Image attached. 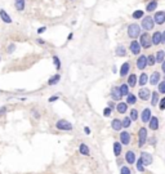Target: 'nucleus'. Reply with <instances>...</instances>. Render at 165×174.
Masks as SVG:
<instances>
[{"instance_id": "nucleus-1", "label": "nucleus", "mask_w": 165, "mask_h": 174, "mask_svg": "<svg viewBox=\"0 0 165 174\" xmlns=\"http://www.w3.org/2000/svg\"><path fill=\"white\" fill-rule=\"evenodd\" d=\"M127 34L132 40H137V39H140L142 34V27L138 23H130L127 28Z\"/></svg>"}, {"instance_id": "nucleus-2", "label": "nucleus", "mask_w": 165, "mask_h": 174, "mask_svg": "<svg viewBox=\"0 0 165 174\" xmlns=\"http://www.w3.org/2000/svg\"><path fill=\"white\" fill-rule=\"evenodd\" d=\"M147 139H148V129L146 127H141L138 129V144L137 146L142 148L144 144H147Z\"/></svg>"}, {"instance_id": "nucleus-3", "label": "nucleus", "mask_w": 165, "mask_h": 174, "mask_svg": "<svg viewBox=\"0 0 165 174\" xmlns=\"http://www.w3.org/2000/svg\"><path fill=\"white\" fill-rule=\"evenodd\" d=\"M140 44L143 49H150L152 47V39H151V35L148 32H142L140 36Z\"/></svg>"}, {"instance_id": "nucleus-4", "label": "nucleus", "mask_w": 165, "mask_h": 174, "mask_svg": "<svg viewBox=\"0 0 165 174\" xmlns=\"http://www.w3.org/2000/svg\"><path fill=\"white\" fill-rule=\"evenodd\" d=\"M56 128L58 129V130H61V132H71V130H74V125L71 124L69 120H66V119H59V120H57Z\"/></svg>"}, {"instance_id": "nucleus-5", "label": "nucleus", "mask_w": 165, "mask_h": 174, "mask_svg": "<svg viewBox=\"0 0 165 174\" xmlns=\"http://www.w3.org/2000/svg\"><path fill=\"white\" fill-rule=\"evenodd\" d=\"M155 26V22H154V18L151 16H146V17L142 18V22H141V27L142 30L144 31H151Z\"/></svg>"}, {"instance_id": "nucleus-6", "label": "nucleus", "mask_w": 165, "mask_h": 174, "mask_svg": "<svg viewBox=\"0 0 165 174\" xmlns=\"http://www.w3.org/2000/svg\"><path fill=\"white\" fill-rule=\"evenodd\" d=\"M119 142H120L123 146H129L132 142V133H129L127 130L120 132V134H119Z\"/></svg>"}, {"instance_id": "nucleus-7", "label": "nucleus", "mask_w": 165, "mask_h": 174, "mask_svg": "<svg viewBox=\"0 0 165 174\" xmlns=\"http://www.w3.org/2000/svg\"><path fill=\"white\" fill-rule=\"evenodd\" d=\"M135 66H137L138 70L141 71H144L148 67V62H147V56H144V54H141V56H138L137 61H135Z\"/></svg>"}, {"instance_id": "nucleus-8", "label": "nucleus", "mask_w": 165, "mask_h": 174, "mask_svg": "<svg viewBox=\"0 0 165 174\" xmlns=\"http://www.w3.org/2000/svg\"><path fill=\"white\" fill-rule=\"evenodd\" d=\"M129 52L134 56H141V52H142V47L140 44L138 40H132L130 44H129Z\"/></svg>"}, {"instance_id": "nucleus-9", "label": "nucleus", "mask_w": 165, "mask_h": 174, "mask_svg": "<svg viewBox=\"0 0 165 174\" xmlns=\"http://www.w3.org/2000/svg\"><path fill=\"white\" fill-rule=\"evenodd\" d=\"M124 160H125V163L127 164H129V165H135V161H137V153H135L133 150H128L124 155Z\"/></svg>"}, {"instance_id": "nucleus-10", "label": "nucleus", "mask_w": 165, "mask_h": 174, "mask_svg": "<svg viewBox=\"0 0 165 174\" xmlns=\"http://www.w3.org/2000/svg\"><path fill=\"white\" fill-rule=\"evenodd\" d=\"M140 117H141V121L143 122V124H148V121L151 120V117H152V111H151V108H143L142 110V112L140 114Z\"/></svg>"}, {"instance_id": "nucleus-11", "label": "nucleus", "mask_w": 165, "mask_h": 174, "mask_svg": "<svg viewBox=\"0 0 165 174\" xmlns=\"http://www.w3.org/2000/svg\"><path fill=\"white\" fill-rule=\"evenodd\" d=\"M140 157L142 159V161H143V165H144V166L152 165V163H154V156H152V155H151L150 152H147V151H142Z\"/></svg>"}, {"instance_id": "nucleus-12", "label": "nucleus", "mask_w": 165, "mask_h": 174, "mask_svg": "<svg viewBox=\"0 0 165 174\" xmlns=\"http://www.w3.org/2000/svg\"><path fill=\"white\" fill-rule=\"evenodd\" d=\"M151 93H152V92H151V90L150 89H147V88H144V86H143V88H141L140 89V92H138V98H140L141 99V101H148V99H151Z\"/></svg>"}, {"instance_id": "nucleus-13", "label": "nucleus", "mask_w": 165, "mask_h": 174, "mask_svg": "<svg viewBox=\"0 0 165 174\" xmlns=\"http://www.w3.org/2000/svg\"><path fill=\"white\" fill-rule=\"evenodd\" d=\"M110 95H111V101H114V102H120L123 98L120 90H119V86H112L111 92H110Z\"/></svg>"}, {"instance_id": "nucleus-14", "label": "nucleus", "mask_w": 165, "mask_h": 174, "mask_svg": "<svg viewBox=\"0 0 165 174\" xmlns=\"http://www.w3.org/2000/svg\"><path fill=\"white\" fill-rule=\"evenodd\" d=\"M159 128H160V120H159V117L152 115L151 120L148 121V129H151L152 132H157V130H159Z\"/></svg>"}, {"instance_id": "nucleus-15", "label": "nucleus", "mask_w": 165, "mask_h": 174, "mask_svg": "<svg viewBox=\"0 0 165 174\" xmlns=\"http://www.w3.org/2000/svg\"><path fill=\"white\" fill-rule=\"evenodd\" d=\"M152 18H154V22H155L156 25H159V26L164 25V23H165V12H164V11L156 12Z\"/></svg>"}, {"instance_id": "nucleus-16", "label": "nucleus", "mask_w": 165, "mask_h": 174, "mask_svg": "<svg viewBox=\"0 0 165 174\" xmlns=\"http://www.w3.org/2000/svg\"><path fill=\"white\" fill-rule=\"evenodd\" d=\"M112 151H114L115 157H120L123 153V144L119 141H115L114 143H112Z\"/></svg>"}, {"instance_id": "nucleus-17", "label": "nucleus", "mask_w": 165, "mask_h": 174, "mask_svg": "<svg viewBox=\"0 0 165 174\" xmlns=\"http://www.w3.org/2000/svg\"><path fill=\"white\" fill-rule=\"evenodd\" d=\"M160 79H161V75H160L159 71H154V72L150 75L148 84H151V85H157V84L160 83Z\"/></svg>"}, {"instance_id": "nucleus-18", "label": "nucleus", "mask_w": 165, "mask_h": 174, "mask_svg": "<svg viewBox=\"0 0 165 174\" xmlns=\"http://www.w3.org/2000/svg\"><path fill=\"white\" fill-rule=\"evenodd\" d=\"M129 72H130V63L129 62H124L120 66V70H119V75H120L121 77L124 76H128Z\"/></svg>"}, {"instance_id": "nucleus-19", "label": "nucleus", "mask_w": 165, "mask_h": 174, "mask_svg": "<svg viewBox=\"0 0 165 174\" xmlns=\"http://www.w3.org/2000/svg\"><path fill=\"white\" fill-rule=\"evenodd\" d=\"M127 84L129 85V88H134L135 85L138 84V76L135 74H129L128 75V79H127Z\"/></svg>"}, {"instance_id": "nucleus-20", "label": "nucleus", "mask_w": 165, "mask_h": 174, "mask_svg": "<svg viewBox=\"0 0 165 174\" xmlns=\"http://www.w3.org/2000/svg\"><path fill=\"white\" fill-rule=\"evenodd\" d=\"M128 103L127 102H124V101H120L116 105V111L119 112L120 115H124V114H127L128 112Z\"/></svg>"}, {"instance_id": "nucleus-21", "label": "nucleus", "mask_w": 165, "mask_h": 174, "mask_svg": "<svg viewBox=\"0 0 165 174\" xmlns=\"http://www.w3.org/2000/svg\"><path fill=\"white\" fill-rule=\"evenodd\" d=\"M127 54H128V52H127V48H125V45L119 44L118 47L115 48V56H116V57H125Z\"/></svg>"}, {"instance_id": "nucleus-22", "label": "nucleus", "mask_w": 165, "mask_h": 174, "mask_svg": "<svg viewBox=\"0 0 165 174\" xmlns=\"http://www.w3.org/2000/svg\"><path fill=\"white\" fill-rule=\"evenodd\" d=\"M0 19H1L4 23H6V25H11L12 23V17L8 14V12L6 11H4V9H0Z\"/></svg>"}, {"instance_id": "nucleus-23", "label": "nucleus", "mask_w": 165, "mask_h": 174, "mask_svg": "<svg viewBox=\"0 0 165 174\" xmlns=\"http://www.w3.org/2000/svg\"><path fill=\"white\" fill-rule=\"evenodd\" d=\"M111 128H112V130H115V132H121V129H123V121H121V119H114V120L111 121Z\"/></svg>"}, {"instance_id": "nucleus-24", "label": "nucleus", "mask_w": 165, "mask_h": 174, "mask_svg": "<svg viewBox=\"0 0 165 174\" xmlns=\"http://www.w3.org/2000/svg\"><path fill=\"white\" fill-rule=\"evenodd\" d=\"M79 152L80 155H83V156H90V148L86 143H80L79 144Z\"/></svg>"}, {"instance_id": "nucleus-25", "label": "nucleus", "mask_w": 165, "mask_h": 174, "mask_svg": "<svg viewBox=\"0 0 165 174\" xmlns=\"http://www.w3.org/2000/svg\"><path fill=\"white\" fill-rule=\"evenodd\" d=\"M61 81V75L59 74H54V75H52L49 79H48V85H50V86H53V85H57L58 83Z\"/></svg>"}, {"instance_id": "nucleus-26", "label": "nucleus", "mask_w": 165, "mask_h": 174, "mask_svg": "<svg viewBox=\"0 0 165 174\" xmlns=\"http://www.w3.org/2000/svg\"><path fill=\"white\" fill-rule=\"evenodd\" d=\"M148 79H150V76H148L146 72H142L140 77H138V85H141L142 88H143L146 84H148Z\"/></svg>"}, {"instance_id": "nucleus-27", "label": "nucleus", "mask_w": 165, "mask_h": 174, "mask_svg": "<svg viewBox=\"0 0 165 174\" xmlns=\"http://www.w3.org/2000/svg\"><path fill=\"white\" fill-rule=\"evenodd\" d=\"M151 39H152V45L161 44V31H155Z\"/></svg>"}, {"instance_id": "nucleus-28", "label": "nucleus", "mask_w": 165, "mask_h": 174, "mask_svg": "<svg viewBox=\"0 0 165 174\" xmlns=\"http://www.w3.org/2000/svg\"><path fill=\"white\" fill-rule=\"evenodd\" d=\"M157 4H159V1H157V0H151V1L148 3L147 5H146V12L151 13V12L156 11V8H157Z\"/></svg>"}, {"instance_id": "nucleus-29", "label": "nucleus", "mask_w": 165, "mask_h": 174, "mask_svg": "<svg viewBox=\"0 0 165 174\" xmlns=\"http://www.w3.org/2000/svg\"><path fill=\"white\" fill-rule=\"evenodd\" d=\"M160 102V94L159 92H152L151 93V106H157Z\"/></svg>"}, {"instance_id": "nucleus-30", "label": "nucleus", "mask_w": 165, "mask_h": 174, "mask_svg": "<svg viewBox=\"0 0 165 174\" xmlns=\"http://www.w3.org/2000/svg\"><path fill=\"white\" fill-rule=\"evenodd\" d=\"M14 6L18 12H23L26 8V0H14Z\"/></svg>"}, {"instance_id": "nucleus-31", "label": "nucleus", "mask_w": 165, "mask_h": 174, "mask_svg": "<svg viewBox=\"0 0 165 174\" xmlns=\"http://www.w3.org/2000/svg\"><path fill=\"white\" fill-rule=\"evenodd\" d=\"M137 99H138V97L134 94V93H129V94L127 95V99H125V102L128 103V105H135L137 103Z\"/></svg>"}, {"instance_id": "nucleus-32", "label": "nucleus", "mask_w": 165, "mask_h": 174, "mask_svg": "<svg viewBox=\"0 0 165 174\" xmlns=\"http://www.w3.org/2000/svg\"><path fill=\"white\" fill-rule=\"evenodd\" d=\"M155 57H156V63H163L165 61V50H163V49L157 50Z\"/></svg>"}, {"instance_id": "nucleus-33", "label": "nucleus", "mask_w": 165, "mask_h": 174, "mask_svg": "<svg viewBox=\"0 0 165 174\" xmlns=\"http://www.w3.org/2000/svg\"><path fill=\"white\" fill-rule=\"evenodd\" d=\"M129 117H130V120L135 122L140 119V112H138V110L137 108H132L130 111H129Z\"/></svg>"}, {"instance_id": "nucleus-34", "label": "nucleus", "mask_w": 165, "mask_h": 174, "mask_svg": "<svg viewBox=\"0 0 165 174\" xmlns=\"http://www.w3.org/2000/svg\"><path fill=\"white\" fill-rule=\"evenodd\" d=\"M119 90H120V93H121L123 97H124V95L127 97L129 93H130V92H129V85L127 83H123L121 85H119Z\"/></svg>"}, {"instance_id": "nucleus-35", "label": "nucleus", "mask_w": 165, "mask_h": 174, "mask_svg": "<svg viewBox=\"0 0 165 174\" xmlns=\"http://www.w3.org/2000/svg\"><path fill=\"white\" fill-rule=\"evenodd\" d=\"M135 168H137V170L140 173H144V169H146V166L143 165V161H142L141 157H138L137 161H135Z\"/></svg>"}, {"instance_id": "nucleus-36", "label": "nucleus", "mask_w": 165, "mask_h": 174, "mask_svg": "<svg viewBox=\"0 0 165 174\" xmlns=\"http://www.w3.org/2000/svg\"><path fill=\"white\" fill-rule=\"evenodd\" d=\"M52 59H53V64H54V67H56V70H57V71H59V70H61V67H62V63H61L59 57L54 54V56L52 57Z\"/></svg>"}, {"instance_id": "nucleus-37", "label": "nucleus", "mask_w": 165, "mask_h": 174, "mask_svg": "<svg viewBox=\"0 0 165 174\" xmlns=\"http://www.w3.org/2000/svg\"><path fill=\"white\" fill-rule=\"evenodd\" d=\"M121 121H123V128H124V129L130 128L132 124H133V121L130 120V117H129V116H124V119H123Z\"/></svg>"}, {"instance_id": "nucleus-38", "label": "nucleus", "mask_w": 165, "mask_h": 174, "mask_svg": "<svg viewBox=\"0 0 165 174\" xmlns=\"http://www.w3.org/2000/svg\"><path fill=\"white\" fill-rule=\"evenodd\" d=\"M132 17L134 19H142L144 17V11H141V9H138V11H134L133 14H132Z\"/></svg>"}, {"instance_id": "nucleus-39", "label": "nucleus", "mask_w": 165, "mask_h": 174, "mask_svg": "<svg viewBox=\"0 0 165 174\" xmlns=\"http://www.w3.org/2000/svg\"><path fill=\"white\" fill-rule=\"evenodd\" d=\"M157 92H159V94H165V80L157 84Z\"/></svg>"}, {"instance_id": "nucleus-40", "label": "nucleus", "mask_w": 165, "mask_h": 174, "mask_svg": "<svg viewBox=\"0 0 165 174\" xmlns=\"http://www.w3.org/2000/svg\"><path fill=\"white\" fill-rule=\"evenodd\" d=\"M147 62H148V66H155V63H156V57H155V54H148Z\"/></svg>"}, {"instance_id": "nucleus-41", "label": "nucleus", "mask_w": 165, "mask_h": 174, "mask_svg": "<svg viewBox=\"0 0 165 174\" xmlns=\"http://www.w3.org/2000/svg\"><path fill=\"white\" fill-rule=\"evenodd\" d=\"M156 143H157V138L155 137V135H152V137H148V139H147V144H150V146L155 147V146H156Z\"/></svg>"}, {"instance_id": "nucleus-42", "label": "nucleus", "mask_w": 165, "mask_h": 174, "mask_svg": "<svg viewBox=\"0 0 165 174\" xmlns=\"http://www.w3.org/2000/svg\"><path fill=\"white\" fill-rule=\"evenodd\" d=\"M120 174H132L130 168L127 166V165H123V166L120 168Z\"/></svg>"}, {"instance_id": "nucleus-43", "label": "nucleus", "mask_w": 165, "mask_h": 174, "mask_svg": "<svg viewBox=\"0 0 165 174\" xmlns=\"http://www.w3.org/2000/svg\"><path fill=\"white\" fill-rule=\"evenodd\" d=\"M112 110L111 108H108V107H106L105 110H103V116H105V117H110V116H111V114H112Z\"/></svg>"}, {"instance_id": "nucleus-44", "label": "nucleus", "mask_w": 165, "mask_h": 174, "mask_svg": "<svg viewBox=\"0 0 165 174\" xmlns=\"http://www.w3.org/2000/svg\"><path fill=\"white\" fill-rule=\"evenodd\" d=\"M157 106H159L160 111H165V97L160 99V102H159V105H157Z\"/></svg>"}, {"instance_id": "nucleus-45", "label": "nucleus", "mask_w": 165, "mask_h": 174, "mask_svg": "<svg viewBox=\"0 0 165 174\" xmlns=\"http://www.w3.org/2000/svg\"><path fill=\"white\" fill-rule=\"evenodd\" d=\"M31 114H32V116H34L36 120H39L40 119V112L38 111V110H31Z\"/></svg>"}, {"instance_id": "nucleus-46", "label": "nucleus", "mask_w": 165, "mask_h": 174, "mask_svg": "<svg viewBox=\"0 0 165 174\" xmlns=\"http://www.w3.org/2000/svg\"><path fill=\"white\" fill-rule=\"evenodd\" d=\"M107 107H108V108H111L112 111H114V110H116L115 102H114V101H108V102H107Z\"/></svg>"}, {"instance_id": "nucleus-47", "label": "nucleus", "mask_w": 165, "mask_h": 174, "mask_svg": "<svg viewBox=\"0 0 165 174\" xmlns=\"http://www.w3.org/2000/svg\"><path fill=\"white\" fill-rule=\"evenodd\" d=\"M16 50V44H9V47H8V49H6V52H8V53H13V52Z\"/></svg>"}, {"instance_id": "nucleus-48", "label": "nucleus", "mask_w": 165, "mask_h": 174, "mask_svg": "<svg viewBox=\"0 0 165 174\" xmlns=\"http://www.w3.org/2000/svg\"><path fill=\"white\" fill-rule=\"evenodd\" d=\"M58 99H59V97H58V95H52V97H49V98H48V102H49V103H53V102L58 101Z\"/></svg>"}, {"instance_id": "nucleus-49", "label": "nucleus", "mask_w": 165, "mask_h": 174, "mask_svg": "<svg viewBox=\"0 0 165 174\" xmlns=\"http://www.w3.org/2000/svg\"><path fill=\"white\" fill-rule=\"evenodd\" d=\"M6 111H8V106H1V107H0V116L6 114Z\"/></svg>"}, {"instance_id": "nucleus-50", "label": "nucleus", "mask_w": 165, "mask_h": 174, "mask_svg": "<svg viewBox=\"0 0 165 174\" xmlns=\"http://www.w3.org/2000/svg\"><path fill=\"white\" fill-rule=\"evenodd\" d=\"M45 31H47V26H41V27H39V28H38V31H36V32H38L39 35H41V34H44Z\"/></svg>"}, {"instance_id": "nucleus-51", "label": "nucleus", "mask_w": 165, "mask_h": 174, "mask_svg": "<svg viewBox=\"0 0 165 174\" xmlns=\"http://www.w3.org/2000/svg\"><path fill=\"white\" fill-rule=\"evenodd\" d=\"M36 43H38L39 45H45V44H47V41H45L44 39H41V37H38V39H36Z\"/></svg>"}, {"instance_id": "nucleus-52", "label": "nucleus", "mask_w": 165, "mask_h": 174, "mask_svg": "<svg viewBox=\"0 0 165 174\" xmlns=\"http://www.w3.org/2000/svg\"><path fill=\"white\" fill-rule=\"evenodd\" d=\"M161 44H165V30L161 31Z\"/></svg>"}, {"instance_id": "nucleus-53", "label": "nucleus", "mask_w": 165, "mask_h": 174, "mask_svg": "<svg viewBox=\"0 0 165 174\" xmlns=\"http://www.w3.org/2000/svg\"><path fill=\"white\" fill-rule=\"evenodd\" d=\"M84 133H85L86 135H89V134H90V128H89V127H85V128H84Z\"/></svg>"}, {"instance_id": "nucleus-54", "label": "nucleus", "mask_w": 165, "mask_h": 174, "mask_svg": "<svg viewBox=\"0 0 165 174\" xmlns=\"http://www.w3.org/2000/svg\"><path fill=\"white\" fill-rule=\"evenodd\" d=\"M116 159H118V165L121 168V166H123V165H121V164H123V159H121V157H116Z\"/></svg>"}, {"instance_id": "nucleus-55", "label": "nucleus", "mask_w": 165, "mask_h": 174, "mask_svg": "<svg viewBox=\"0 0 165 174\" xmlns=\"http://www.w3.org/2000/svg\"><path fill=\"white\" fill-rule=\"evenodd\" d=\"M161 71H163L164 75H165V61H164L163 63H161Z\"/></svg>"}, {"instance_id": "nucleus-56", "label": "nucleus", "mask_w": 165, "mask_h": 174, "mask_svg": "<svg viewBox=\"0 0 165 174\" xmlns=\"http://www.w3.org/2000/svg\"><path fill=\"white\" fill-rule=\"evenodd\" d=\"M72 37H74V34H72V32H70V34H69V36H67V40H71Z\"/></svg>"}, {"instance_id": "nucleus-57", "label": "nucleus", "mask_w": 165, "mask_h": 174, "mask_svg": "<svg viewBox=\"0 0 165 174\" xmlns=\"http://www.w3.org/2000/svg\"><path fill=\"white\" fill-rule=\"evenodd\" d=\"M112 72H114V74H116V72H118V70H116V67H115V66L112 67Z\"/></svg>"}, {"instance_id": "nucleus-58", "label": "nucleus", "mask_w": 165, "mask_h": 174, "mask_svg": "<svg viewBox=\"0 0 165 174\" xmlns=\"http://www.w3.org/2000/svg\"><path fill=\"white\" fill-rule=\"evenodd\" d=\"M0 59H1V58H0Z\"/></svg>"}]
</instances>
